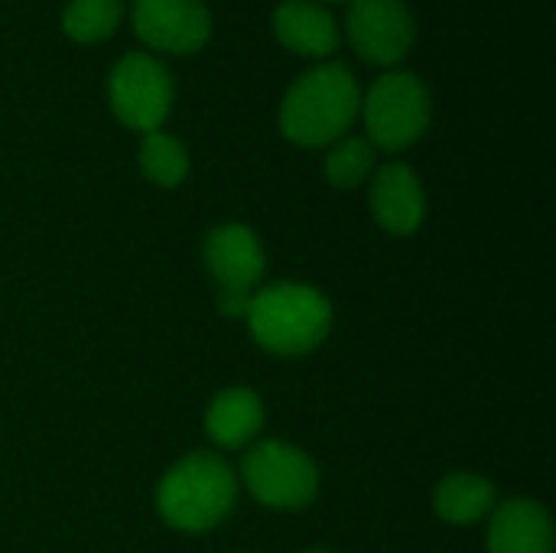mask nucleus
Masks as SVG:
<instances>
[{"instance_id": "13", "label": "nucleus", "mask_w": 556, "mask_h": 553, "mask_svg": "<svg viewBox=\"0 0 556 553\" xmlns=\"http://www.w3.org/2000/svg\"><path fill=\"white\" fill-rule=\"evenodd\" d=\"M264 424V407H261V398L248 388H228L222 391L208 414H205V430L212 437V443L218 447H244L257 437Z\"/></svg>"}, {"instance_id": "20", "label": "nucleus", "mask_w": 556, "mask_h": 553, "mask_svg": "<svg viewBox=\"0 0 556 553\" xmlns=\"http://www.w3.org/2000/svg\"><path fill=\"white\" fill-rule=\"evenodd\" d=\"M309 553H326V551H309Z\"/></svg>"}, {"instance_id": "2", "label": "nucleus", "mask_w": 556, "mask_h": 553, "mask_svg": "<svg viewBox=\"0 0 556 553\" xmlns=\"http://www.w3.org/2000/svg\"><path fill=\"white\" fill-rule=\"evenodd\" d=\"M248 326L274 355H306L332 329L329 300L309 284H270L251 297Z\"/></svg>"}, {"instance_id": "11", "label": "nucleus", "mask_w": 556, "mask_h": 553, "mask_svg": "<svg viewBox=\"0 0 556 553\" xmlns=\"http://www.w3.org/2000/svg\"><path fill=\"white\" fill-rule=\"evenodd\" d=\"M205 264L222 290H254L264 274V251L251 228L222 225L205 238Z\"/></svg>"}, {"instance_id": "15", "label": "nucleus", "mask_w": 556, "mask_h": 553, "mask_svg": "<svg viewBox=\"0 0 556 553\" xmlns=\"http://www.w3.org/2000/svg\"><path fill=\"white\" fill-rule=\"evenodd\" d=\"M124 20V0H68L62 7V33L72 42L81 46H98L108 36L117 33Z\"/></svg>"}, {"instance_id": "14", "label": "nucleus", "mask_w": 556, "mask_h": 553, "mask_svg": "<svg viewBox=\"0 0 556 553\" xmlns=\"http://www.w3.org/2000/svg\"><path fill=\"white\" fill-rule=\"evenodd\" d=\"M437 515L450 525H472L485 518L495 508V489L489 479L472 476V473H456L446 476L433 495Z\"/></svg>"}, {"instance_id": "4", "label": "nucleus", "mask_w": 556, "mask_h": 553, "mask_svg": "<svg viewBox=\"0 0 556 553\" xmlns=\"http://www.w3.org/2000/svg\"><path fill=\"white\" fill-rule=\"evenodd\" d=\"M362 121L368 130V143L388 153L414 147L433 117L430 88L420 75L407 68H388L371 81V88L362 95Z\"/></svg>"}, {"instance_id": "16", "label": "nucleus", "mask_w": 556, "mask_h": 553, "mask_svg": "<svg viewBox=\"0 0 556 553\" xmlns=\"http://www.w3.org/2000/svg\"><path fill=\"white\" fill-rule=\"evenodd\" d=\"M137 163L143 169V176L163 189L179 186L189 176V150L182 147L179 137L166 134V130H150L143 134Z\"/></svg>"}, {"instance_id": "3", "label": "nucleus", "mask_w": 556, "mask_h": 553, "mask_svg": "<svg viewBox=\"0 0 556 553\" xmlns=\"http://www.w3.org/2000/svg\"><path fill=\"white\" fill-rule=\"evenodd\" d=\"M235 495L238 479L228 463L215 453H192L163 476L156 489V508L166 525L199 535L231 515Z\"/></svg>"}, {"instance_id": "1", "label": "nucleus", "mask_w": 556, "mask_h": 553, "mask_svg": "<svg viewBox=\"0 0 556 553\" xmlns=\"http://www.w3.org/2000/svg\"><path fill=\"white\" fill-rule=\"evenodd\" d=\"M362 111V88L342 62H319L296 75L280 101V130L296 147H329Z\"/></svg>"}, {"instance_id": "10", "label": "nucleus", "mask_w": 556, "mask_h": 553, "mask_svg": "<svg viewBox=\"0 0 556 553\" xmlns=\"http://www.w3.org/2000/svg\"><path fill=\"white\" fill-rule=\"evenodd\" d=\"M371 212L391 235H414L424 225L427 199L417 173L407 163H388L371 183Z\"/></svg>"}, {"instance_id": "8", "label": "nucleus", "mask_w": 556, "mask_h": 553, "mask_svg": "<svg viewBox=\"0 0 556 553\" xmlns=\"http://www.w3.org/2000/svg\"><path fill=\"white\" fill-rule=\"evenodd\" d=\"M130 26L156 52L192 55L212 39V10L205 0H134Z\"/></svg>"}, {"instance_id": "9", "label": "nucleus", "mask_w": 556, "mask_h": 553, "mask_svg": "<svg viewBox=\"0 0 556 553\" xmlns=\"http://www.w3.org/2000/svg\"><path fill=\"white\" fill-rule=\"evenodd\" d=\"M270 23L277 42L303 59H326L342 42L336 16L319 0H280Z\"/></svg>"}, {"instance_id": "17", "label": "nucleus", "mask_w": 556, "mask_h": 553, "mask_svg": "<svg viewBox=\"0 0 556 553\" xmlns=\"http://www.w3.org/2000/svg\"><path fill=\"white\" fill-rule=\"evenodd\" d=\"M375 169V147L365 137H342L326 153L323 173L336 189H355L362 186Z\"/></svg>"}, {"instance_id": "12", "label": "nucleus", "mask_w": 556, "mask_h": 553, "mask_svg": "<svg viewBox=\"0 0 556 553\" xmlns=\"http://www.w3.org/2000/svg\"><path fill=\"white\" fill-rule=\"evenodd\" d=\"M554 525L544 505L511 499L495 508L489 525V553H551Z\"/></svg>"}, {"instance_id": "7", "label": "nucleus", "mask_w": 556, "mask_h": 553, "mask_svg": "<svg viewBox=\"0 0 556 553\" xmlns=\"http://www.w3.org/2000/svg\"><path fill=\"white\" fill-rule=\"evenodd\" d=\"M345 36L358 59L391 68L414 49L417 20L407 0H352Z\"/></svg>"}, {"instance_id": "5", "label": "nucleus", "mask_w": 556, "mask_h": 553, "mask_svg": "<svg viewBox=\"0 0 556 553\" xmlns=\"http://www.w3.org/2000/svg\"><path fill=\"white\" fill-rule=\"evenodd\" d=\"M104 91L114 117L140 134L163 130L176 101V81L169 68L150 52L121 55L108 72Z\"/></svg>"}, {"instance_id": "19", "label": "nucleus", "mask_w": 556, "mask_h": 553, "mask_svg": "<svg viewBox=\"0 0 556 553\" xmlns=\"http://www.w3.org/2000/svg\"><path fill=\"white\" fill-rule=\"evenodd\" d=\"M319 3L326 7V3H352V0H319Z\"/></svg>"}, {"instance_id": "18", "label": "nucleus", "mask_w": 556, "mask_h": 553, "mask_svg": "<svg viewBox=\"0 0 556 553\" xmlns=\"http://www.w3.org/2000/svg\"><path fill=\"white\" fill-rule=\"evenodd\" d=\"M251 297L254 290H218V310L228 316V319H244L248 316V306H251Z\"/></svg>"}, {"instance_id": "6", "label": "nucleus", "mask_w": 556, "mask_h": 553, "mask_svg": "<svg viewBox=\"0 0 556 553\" xmlns=\"http://www.w3.org/2000/svg\"><path fill=\"white\" fill-rule=\"evenodd\" d=\"M241 476L261 505L280 508V512L306 508L319 489V473H316L313 460L303 450L280 443V440L257 443L244 456Z\"/></svg>"}]
</instances>
